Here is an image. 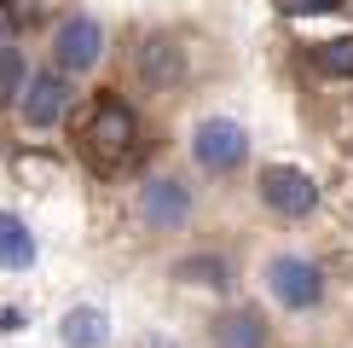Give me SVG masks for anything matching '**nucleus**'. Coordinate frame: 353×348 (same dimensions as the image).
<instances>
[{
	"instance_id": "obj_3",
	"label": "nucleus",
	"mask_w": 353,
	"mask_h": 348,
	"mask_svg": "<svg viewBox=\"0 0 353 348\" xmlns=\"http://www.w3.org/2000/svg\"><path fill=\"white\" fill-rule=\"evenodd\" d=\"M267 290H272L278 308L307 313V308L325 302V267L307 261V255H272V261H267Z\"/></svg>"
},
{
	"instance_id": "obj_9",
	"label": "nucleus",
	"mask_w": 353,
	"mask_h": 348,
	"mask_svg": "<svg viewBox=\"0 0 353 348\" xmlns=\"http://www.w3.org/2000/svg\"><path fill=\"white\" fill-rule=\"evenodd\" d=\"M209 348H267V325L255 308H232L209 325Z\"/></svg>"
},
{
	"instance_id": "obj_14",
	"label": "nucleus",
	"mask_w": 353,
	"mask_h": 348,
	"mask_svg": "<svg viewBox=\"0 0 353 348\" xmlns=\"http://www.w3.org/2000/svg\"><path fill=\"white\" fill-rule=\"evenodd\" d=\"M23 81H29V70H23V52L12 47V41H0V110H6L12 99L23 93Z\"/></svg>"
},
{
	"instance_id": "obj_13",
	"label": "nucleus",
	"mask_w": 353,
	"mask_h": 348,
	"mask_svg": "<svg viewBox=\"0 0 353 348\" xmlns=\"http://www.w3.org/2000/svg\"><path fill=\"white\" fill-rule=\"evenodd\" d=\"M64 342L70 348H99V342H105V313H99V308H76L64 319Z\"/></svg>"
},
{
	"instance_id": "obj_4",
	"label": "nucleus",
	"mask_w": 353,
	"mask_h": 348,
	"mask_svg": "<svg viewBox=\"0 0 353 348\" xmlns=\"http://www.w3.org/2000/svg\"><path fill=\"white\" fill-rule=\"evenodd\" d=\"M99 58H105V23H99L93 12H70V18L52 29V70L87 76Z\"/></svg>"
},
{
	"instance_id": "obj_17",
	"label": "nucleus",
	"mask_w": 353,
	"mask_h": 348,
	"mask_svg": "<svg viewBox=\"0 0 353 348\" xmlns=\"http://www.w3.org/2000/svg\"><path fill=\"white\" fill-rule=\"evenodd\" d=\"M139 348H168V342H139Z\"/></svg>"
},
{
	"instance_id": "obj_15",
	"label": "nucleus",
	"mask_w": 353,
	"mask_h": 348,
	"mask_svg": "<svg viewBox=\"0 0 353 348\" xmlns=\"http://www.w3.org/2000/svg\"><path fill=\"white\" fill-rule=\"evenodd\" d=\"M342 0H278V12L284 18H313V12H336Z\"/></svg>"
},
{
	"instance_id": "obj_16",
	"label": "nucleus",
	"mask_w": 353,
	"mask_h": 348,
	"mask_svg": "<svg viewBox=\"0 0 353 348\" xmlns=\"http://www.w3.org/2000/svg\"><path fill=\"white\" fill-rule=\"evenodd\" d=\"M0 41H12V18H6V6H0Z\"/></svg>"
},
{
	"instance_id": "obj_12",
	"label": "nucleus",
	"mask_w": 353,
	"mask_h": 348,
	"mask_svg": "<svg viewBox=\"0 0 353 348\" xmlns=\"http://www.w3.org/2000/svg\"><path fill=\"white\" fill-rule=\"evenodd\" d=\"M313 64H319V76H336V81H353V35H336V41H319V47H313Z\"/></svg>"
},
{
	"instance_id": "obj_2",
	"label": "nucleus",
	"mask_w": 353,
	"mask_h": 348,
	"mask_svg": "<svg viewBox=\"0 0 353 348\" xmlns=\"http://www.w3.org/2000/svg\"><path fill=\"white\" fill-rule=\"evenodd\" d=\"M243 157H249L243 122H232V116H203V122L191 128V163L203 174H238Z\"/></svg>"
},
{
	"instance_id": "obj_1",
	"label": "nucleus",
	"mask_w": 353,
	"mask_h": 348,
	"mask_svg": "<svg viewBox=\"0 0 353 348\" xmlns=\"http://www.w3.org/2000/svg\"><path fill=\"white\" fill-rule=\"evenodd\" d=\"M81 151H87V163L99 174H128L139 163V151H145V128H139L134 105L116 99V93H99V105H93V116L81 128Z\"/></svg>"
},
{
	"instance_id": "obj_7",
	"label": "nucleus",
	"mask_w": 353,
	"mask_h": 348,
	"mask_svg": "<svg viewBox=\"0 0 353 348\" xmlns=\"http://www.w3.org/2000/svg\"><path fill=\"white\" fill-rule=\"evenodd\" d=\"M139 221L151 232H180L191 221V186L174 180V174H157V180L139 186Z\"/></svg>"
},
{
	"instance_id": "obj_11",
	"label": "nucleus",
	"mask_w": 353,
	"mask_h": 348,
	"mask_svg": "<svg viewBox=\"0 0 353 348\" xmlns=\"http://www.w3.org/2000/svg\"><path fill=\"white\" fill-rule=\"evenodd\" d=\"M29 261H35V238H29V226L18 221V215H6V209H0V267L23 273Z\"/></svg>"
},
{
	"instance_id": "obj_5",
	"label": "nucleus",
	"mask_w": 353,
	"mask_h": 348,
	"mask_svg": "<svg viewBox=\"0 0 353 348\" xmlns=\"http://www.w3.org/2000/svg\"><path fill=\"white\" fill-rule=\"evenodd\" d=\"M261 203L284 221H301V215L319 209V186L307 168H290V163H267L261 168Z\"/></svg>"
},
{
	"instance_id": "obj_6",
	"label": "nucleus",
	"mask_w": 353,
	"mask_h": 348,
	"mask_svg": "<svg viewBox=\"0 0 353 348\" xmlns=\"http://www.w3.org/2000/svg\"><path fill=\"white\" fill-rule=\"evenodd\" d=\"M70 99H76V87H70L64 70H41V76H29L23 81V93H18V116L29 128H58L70 116Z\"/></svg>"
},
{
	"instance_id": "obj_10",
	"label": "nucleus",
	"mask_w": 353,
	"mask_h": 348,
	"mask_svg": "<svg viewBox=\"0 0 353 348\" xmlns=\"http://www.w3.org/2000/svg\"><path fill=\"white\" fill-rule=\"evenodd\" d=\"M174 279L180 284H203V290H232V261L214 250H197L185 261H174Z\"/></svg>"
},
{
	"instance_id": "obj_8",
	"label": "nucleus",
	"mask_w": 353,
	"mask_h": 348,
	"mask_svg": "<svg viewBox=\"0 0 353 348\" xmlns=\"http://www.w3.org/2000/svg\"><path fill=\"white\" fill-rule=\"evenodd\" d=\"M134 76L151 87V93H174L185 81V47L174 35H151L134 47Z\"/></svg>"
}]
</instances>
